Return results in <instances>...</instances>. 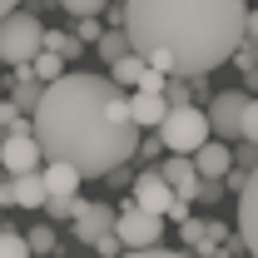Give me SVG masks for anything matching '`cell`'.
Here are the masks:
<instances>
[{
	"label": "cell",
	"instance_id": "1",
	"mask_svg": "<svg viewBox=\"0 0 258 258\" xmlns=\"http://www.w3.org/2000/svg\"><path fill=\"white\" fill-rule=\"evenodd\" d=\"M35 139L45 159L75 164L85 179H109L139 149V119L124 85L95 70H64L35 109Z\"/></svg>",
	"mask_w": 258,
	"mask_h": 258
},
{
	"label": "cell",
	"instance_id": "2",
	"mask_svg": "<svg viewBox=\"0 0 258 258\" xmlns=\"http://www.w3.org/2000/svg\"><path fill=\"white\" fill-rule=\"evenodd\" d=\"M124 30L164 75H209L238 55L248 0H124Z\"/></svg>",
	"mask_w": 258,
	"mask_h": 258
},
{
	"label": "cell",
	"instance_id": "3",
	"mask_svg": "<svg viewBox=\"0 0 258 258\" xmlns=\"http://www.w3.org/2000/svg\"><path fill=\"white\" fill-rule=\"evenodd\" d=\"M159 134H164V144H169V154H194L199 144L214 139V119L199 104H174L169 119L159 124Z\"/></svg>",
	"mask_w": 258,
	"mask_h": 258
},
{
	"label": "cell",
	"instance_id": "4",
	"mask_svg": "<svg viewBox=\"0 0 258 258\" xmlns=\"http://www.w3.org/2000/svg\"><path fill=\"white\" fill-rule=\"evenodd\" d=\"M45 50V25L35 20L30 10H10L0 20V60L5 64H30Z\"/></svg>",
	"mask_w": 258,
	"mask_h": 258
},
{
	"label": "cell",
	"instance_id": "5",
	"mask_svg": "<svg viewBox=\"0 0 258 258\" xmlns=\"http://www.w3.org/2000/svg\"><path fill=\"white\" fill-rule=\"evenodd\" d=\"M119 238H124V248H154L164 238V214H154V209H144V204H134L129 199L124 209H119Z\"/></svg>",
	"mask_w": 258,
	"mask_h": 258
},
{
	"label": "cell",
	"instance_id": "6",
	"mask_svg": "<svg viewBox=\"0 0 258 258\" xmlns=\"http://www.w3.org/2000/svg\"><path fill=\"white\" fill-rule=\"evenodd\" d=\"M248 90H224V95H214L209 104V119H214V134L219 139H243V114H248Z\"/></svg>",
	"mask_w": 258,
	"mask_h": 258
},
{
	"label": "cell",
	"instance_id": "7",
	"mask_svg": "<svg viewBox=\"0 0 258 258\" xmlns=\"http://www.w3.org/2000/svg\"><path fill=\"white\" fill-rule=\"evenodd\" d=\"M40 159H45V144L35 139V129H20V134H5V139H0V169H5V174L40 169Z\"/></svg>",
	"mask_w": 258,
	"mask_h": 258
},
{
	"label": "cell",
	"instance_id": "8",
	"mask_svg": "<svg viewBox=\"0 0 258 258\" xmlns=\"http://www.w3.org/2000/svg\"><path fill=\"white\" fill-rule=\"evenodd\" d=\"M129 199H134V204H144V209H154V214H164V219H169V209L179 204V189H174V184L164 179L159 169H154V174H139V179H134V194H129Z\"/></svg>",
	"mask_w": 258,
	"mask_h": 258
},
{
	"label": "cell",
	"instance_id": "9",
	"mask_svg": "<svg viewBox=\"0 0 258 258\" xmlns=\"http://www.w3.org/2000/svg\"><path fill=\"white\" fill-rule=\"evenodd\" d=\"M114 224H119V209H109V204H99V199H85L80 214H75V238H80V243H95L99 233H109Z\"/></svg>",
	"mask_w": 258,
	"mask_h": 258
},
{
	"label": "cell",
	"instance_id": "10",
	"mask_svg": "<svg viewBox=\"0 0 258 258\" xmlns=\"http://www.w3.org/2000/svg\"><path fill=\"white\" fill-rule=\"evenodd\" d=\"M159 174L174 184V189L184 194V199H199V184H204V174H199V164L194 154H174V159H159Z\"/></svg>",
	"mask_w": 258,
	"mask_h": 258
},
{
	"label": "cell",
	"instance_id": "11",
	"mask_svg": "<svg viewBox=\"0 0 258 258\" xmlns=\"http://www.w3.org/2000/svg\"><path fill=\"white\" fill-rule=\"evenodd\" d=\"M194 164H199V174H204V179H228V174H233V149L214 134L209 144H199V149H194Z\"/></svg>",
	"mask_w": 258,
	"mask_h": 258
},
{
	"label": "cell",
	"instance_id": "12",
	"mask_svg": "<svg viewBox=\"0 0 258 258\" xmlns=\"http://www.w3.org/2000/svg\"><path fill=\"white\" fill-rule=\"evenodd\" d=\"M10 189H15V209H45V204H50V184H45V169H25V174H10Z\"/></svg>",
	"mask_w": 258,
	"mask_h": 258
},
{
	"label": "cell",
	"instance_id": "13",
	"mask_svg": "<svg viewBox=\"0 0 258 258\" xmlns=\"http://www.w3.org/2000/svg\"><path fill=\"white\" fill-rule=\"evenodd\" d=\"M129 104H134V119H139V129H159L164 119H169V95L164 90H134L129 95Z\"/></svg>",
	"mask_w": 258,
	"mask_h": 258
},
{
	"label": "cell",
	"instance_id": "14",
	"mask_svg": "<svg viewBox=\"0 0 258 258\" xmlns=\"http://www.w3.org/2000/svg\"><path fill=\"white\" fill-rule=\"evenodd\" d=\"M10 99L25 109V114H35L40 109V99H45V80L35 75V64H15V80H10Z\"/></svg>",
	"mask_w": 258,
	"mask_h": 258
},
{
	"label": "cell",
	"instance_id": "15",
	"mask_svg": "<svg viewBox=\"0 0 258 258\" xmlns=\"http://www.w3.org/2000/svg\"><path fill=\"white\" fill-rule=\"evenodd\" d=\"M238 233H243L248 253H258V169L243 184V194H238Z\"/></svg>",
	"mask_w": 258,
	"mask_h": 258
},
{
	"label": "cell",
	"instance_id": "16",
	"mask_svg": "<svg viewBox=\"0 0 258 258\" xmlns=\"http://www.w3.org/2000/svg\"><path fill=\"white\" fill-rule=\"evenodd\" d=\"M80 169L64 159H45V184H50V194H80Z\"/></svg>",
	"mask_w": 258,
	"mask_h": 258
},
{
	"label": "cell",
	"instance_id": "17",
	"mask_svg": "<svg viewBox=\"0 0 258 258\" xmlns=\"http://www.w3.org/2000/svg\"><path fill=\"white\" fill-rule=\"evenodd\" d=\"M144 70H149V55H139V50H129L124 60H114V64H109V75H114L124 90H134V85H139V75H144Z\"/></svg>",
	"mask_w": 258,
	"mask_h": 258
},
{
	"label": "cell",
	"instance_id": "18",
	"mask_svg": "<svg viewBox=\"0 0 258 258\" xmlns=\"http://www.w3.org/2000/svg\"><path fill=\"white\" fill-rule=\"evenodd\" d=\"M95 50H99V60H104V64H114V60H124L129 50H134V40H129V30L119 25V30H104V40H99Z\"/></svg>",
	"mask_w": 258,
	"mask_h": 258
},
{
	"label": "cell",
	"instance_id": "19",
	"mask_svg": "<svg viewBox=\"0 0 258 258\" xmlns=\"http://www.w3.org/2000/svg\"><path fill=\"white\" fill-rule=\"evenodd\" d=\"M45 50H55L64 60H80V55H85V40L70 35V30H45Z\"/></svg>",
	"mask_w": 258,
	"mask_h": 258
},
{
	"label": "cell",
	"instance_id": "20",
	"mask_svg": "<svg viewBox=\"0 0 258 258\" xmlns=\"http://www.w3.org/2000/svg\"><path fill=\"white\" fill-rule=\"evenodd\" d=\"M20 129H35V114H25L15 99H0V134H20Z\"/></svg>",
	"mask_w": 258,
	"mask_h": 258
},
{
	"label": "cell",
	"instance_id": "21",
	"mask_svg": "<svg viewBox=\"0 0 258 258\" xmlns=\"http://www.w3.org/2000/svg\"><path fill=\"white\" fill-rule=\"evenodd\" d=\"M30 64H35V75H40L45 85H55V80L64 75V64H70V60H64V55H55V50H40Z\"/></svg>",
	"mask_w": 258,
	"mask_h": 258
},
{
	"label": "cell",
	"instance_id": "22",
	"mask_svg": "<svg viewBox=\"0 0 258 258\" xmlns=\"http://www.w3.org/2000/svg\"><path fill=\"white\" fill-rule=\"evenodd\" d=\"M30 253H35V248H30L25 233H15V228L0 224V258H30Z\"/></svg>",
	"mask_w": 258,
	"mask_h": 258
},
{
	"label": "cell",
	"instance_id": "23",
	"mask_svg": "<svg viewBox=\"0 0 258 258\" xmlns=\"http://www.w3.org/2000/svg\"><path fill=\"white\" fill-rule=\"evenodd\" d=\"M25 238H30V248H35V253H40V258H50V253L60 258V243H55V228H50V224H40V228H30V233H25Z\"/></svg>",
	"mask_w": 258,
	"mask_h": 258
},
{
	"label": "cell",
	"instance_id": "24",
	"mask_svg": "<svg viewBox=\"0 0 258 258\" xmlns=\"http://www.w3.org/2000/svg\"><path fill=\"white\" fill-rule=\"evenodd\" d=\"M90 248H95L99 258H119V253H124V238H119V228H109V233H99Z\"/></svg>",
	"mask_w": 258,
	"mask_h": 258
},
{
	"label": "cell",
	"instance_id": "25",
	"mask_svg": "<svg viewBox=\"0 0 258 258\" xmlns=\"http://www.w3.org/2000/svg\"><path fill=\"white\" fill-rule=\"evenodd\" d=\"M75 20H80V25H75V35H80L85 45H99V40H104V25H99V15H75Z\"/></svg>",
	"mask_w": 258,
	"mask_h": 258
},
{
	"label": "cell",
	"instance_id": "26",
	"mask_svg": "<svg viewBox=\"0 0 258 258\" xmlns=\"http://www.w3.org/2000/svg\"><path fill=\"white\" fill-rule=\"evenodd\" d=\"M233 164H238V169H248V174H253V169H258V139H243V144H238V149H233Z\"/></svg>",
	"mask_w": 258,
	"mask_h": 258
},
{
	"label": "cell",
	"instance_id": "27",
	"mask_svg": "<svg viewBox=\"0 0 258 258\" xmlns=\"http://www.w3.org/2000/svg\"><path fill=\"white\" fill-rule=\"evenodd\" d=\"M119 258H199V253H174V248H159L154 243V248H124Z\"/></svg>",
	"mask_w": 258,
	"mask_h": 258
},
{
	"label": "cell",
	"instance_id": "28",
	"mask_svg": "<svg viewBox=\"0 0 258 258\" xmlns=\"http://www.w3.org/2000/svg\"><path fill=\"white\" fill-rule=\"evenodd\" d=\"M189 75H169V85H164V95H169V104H189V85H184Z\"/></svg>",
	"mask_w": 258,
	"mask_h": 258
},
{
	"label": "cell",
	"instance_id": "29",
	"mask_svg": "<svg viewBox=\"0 0 258 258\" xmlns=\"http://www.w3.org/2000/svg\"><path fill=\"white\" fill-rule=\"evenodd\" d=\"M204 233H209V224H204V219H184V224H179V238H184V243H199V238H204Z\"/></svg>",
	"mask_w": 258,
	"mask_h": 258
},
{
	"label": "cell",
	"instance_id": "30",
	"mask_svg": "<svg viewBox=\"0 0 258 258\" xmlns=\"http://www.w3.org/2000/svg\"><path fill=\"white\" fill-rule=\"evenodd\" d=\"M60 5L70 10V15H99V10H104L109 0H60Z\"/></svg>",
	"mask_w": 258,
	"mask_h": 258
},
{
	"label": "cell",
	"instance_id": "31",
	"mask_svg": "<svg viewBox=\"0 0 258 258\" xmlns=\"http://www.w3.org/2000/svg\"><path fill=\"white\" fill-rule=\"evenodd\" d=\"M164 149H169V144H164V134H159V129H154L149 139H139V154H144V159H159Z\"/></svg>",
	"mask_w": 258,
	"mask_h": 258
},
{
	"label": "cell",
	"instance_id": "32",
	"mask_svg": "<svg viewBox=\"0 0 258 258\" xmlns=\"http://www.w3.org/2000/svg\"><path fill=\"white\" fill-rule=\"evenodd\" d=\"M243 80H248V90L258 95V64H248V70H243Z\"/></svg>",
	"mask_w": 258,
	"mask_h": 258
},
{
	"label": "cell",
	"instance_id": "33",
	"mask_svg": "<svg viewBox=\"0 0 258 258\" xmlns=\"http://www.w3.org/2000/svg\"><path fill=\"white\" fill-rule=\"evenodd\" d=\"M15 5H20V0H0V20H5V15H10Z\"/></svg>",
	"mask_w": 258,
	"mask_h": 258
},
{
	"label": "cell",
	"instance_id": "34",
	"mask_svg": "<svg viewBox=\"0 0 258 258\" xmlns=\"http://www.w3.org/2000/svg\"><path fill=\"white\" fill-rule=\"evenodd\" d=\"M238 258H258V253H238Z\"/></svg>",
	"mask_w": 258,
	"mask_h": 258
},
{
	"label": "cell",
	"instance_id": "35",
	"mask_svg": "<svg viewBox=\"0 0 258 258\" xmlns=\"http://www.w3.org/2000/svg\"><path fill=\"white\" fill-rule=\"evenodd\" d=\"M0 70H5V60H0Z\"/></svg>",
	"mask_w": 258,
	"mask_h": 258
},
{
	"label": "cell",
	"instance_id": "36",
	"mask_svg": "<svg viewBox=\"0 0 258 258\" xmlns=\"http://www.w3.org/2000/svg\"><path fill=\"white\" fill-rule=\"evenodd\" d=\"M119 5H124V0H119Z\"/></svg>",
	"mask_w": 258,
	"mask_h": 258
},
{
	"label": "cell",
	"instance_id": "37",
	"mask_svg": "<svg viewBox=\"0 0 258 258\" xmlns=\"http://www.w3.org/2000/svg\"><path fill=\"white\" fill-rule=\"evenodd\" d=\"M0 209H5V204H0Z\"/></svg>",
	"mask_w": 258,
	"mask_h": 258
}]
</instances>
